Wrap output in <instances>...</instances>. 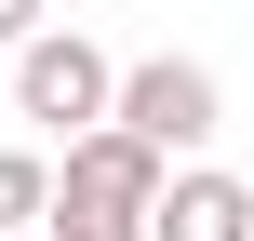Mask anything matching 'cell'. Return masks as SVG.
I'll return each instance as SVG.
<instances>
[{
    "label": "cell",
    "instance_id": "obj_3",
    "mask_svg": "<svg viewBox=\"0 0 254 241\" xmlns=\"http://www.w3.org/2000/svg\"><path fill=\"white\" fill-rule=\"evenodd\" d=\"M107 80H121V67H107L80 27L13 40V107H27V121H54V134H94V121H107Z\"/></svg>",
    "mask_w": 254,
    "mask_h": 241
},
{
    "label": "cell",
    "instance_id": "obj_2",
    "mask_svg": "<svg viewBox=\"0 0 254 241\" xmlns=\"http://www.w3.org/2000/svg\"><path fill=\"white\" fill-rule=\"evenodd\" d=\"M214 121H228V94H214V67H188V54H147V67L107 80V134H134L161 174H174V148H214Z\"/></svg>",
    "mask_w": 254,
    "mask_h": 241
},
{
    "label": "cell",
    "instance_id": "obj_1",
    "mask_svg": "<svg viewBox=\"0 0 254 241\" xmlns=\"http://www.w3.org/2000/svg\"><path fill=\"white\" fill-rule=\"evenodd\" d=\"M147 201H161V161L134 134H67L54 188H40V241H147Z\"/></svg>",
    "mask_w": 254,
    "mask_h": 241
},
{
    "label": "cell",
    "instance_id": "obj_6",
    "mask_svg": "<svg viewBox=\"0 0 254 241\" xmlns=\"http://www.w3.org/2000/svg\"><path fill=\"white\" fill-rule=\"evenodd\" d=\"M13 40H40V0H0V54H13Z\"/></svg>",
    "mask_w": 254,
    "mask_h": 241
},
{
    "label": "cell",
    "instance_id": "obj_4",
    "mask_svg": "<svg viewBox=\"0 0 254 241\" xmlns=\"http://www.w3.org/2000/svg\"><path fill=\"white\" fill-rule=\"evenodd\" d=\"M147 241H254V188L241 174H161V201H147Z\"/></svg>",
    "mask_w": 254,
    "mask_h": 241
},
{
    "label": "cell",
    "instance_id": "obj_5",
    "mask_svg": "<svg viewBox=\"0 0 254 241\" xmlns=\"http://www.w3.org/2000/svg\"><path fill=\"white\" fill-rule=\"evenodd\" d=\"M40 188H54V161L40 148H0V228H40Z\"/></svg>",
    "mask_w": 254,
    "mask_h": 241
}]
</instances>
